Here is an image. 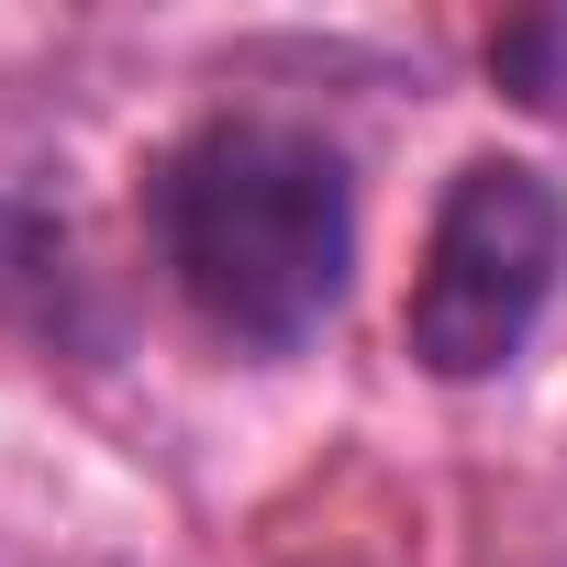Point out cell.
I'll use <instances>...</instances> for the list:
<instances>
[{"label": "cell", "mask_w": 567, "mask_h": 567, "mask_svg": "<svg viewBox=\"0 0 567 567\" xmlns=\"http://www.w3.org/2000/svg\"><path fill=\"white\" fill-rule=\"evenodd\" d=\"M145 234L167 290L245 357H290L334 323L357 267L346 156L290 112H212L145 178Z\"/></svg>", "instance_id": "cell-1"}, {"label": "cell", "mask_w": 567, "mask_h": 567, "mask_svg": "<svg viewBox=\"0 0 567 567\" xmlns=\"http://www.w3.org/2000/svg\"><path fill=\"white\" fill-rule=\"evenodd\" d=\"M556 267H567V200L545 167L523 156H467L434 200L423 267H412V301H401V346L423 379H501L545 301H556Z\"/></svg>", "instance_id": "cell-2"}, {"label": "cell", "mask_w": 567, "mask_h": 567, "mask_svg": "<svg viewBox=\"0 0 567 567\" xmlns=\"http://www.w3.org/2000/svg\"><path fill=\"white\" fill-rule=\"evenodd\" d=\"M489 68H501L534 112H556V101H567V23H512V34H489Z\"/></svg>", "instance_id": "cell-3"}]
</instances>
